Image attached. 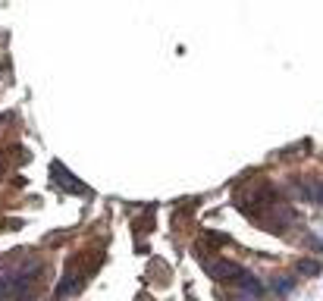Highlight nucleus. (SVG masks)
<instances>
[{"instance_id": "obj_1", "label": "nucleus", "mask_w": 323, "mask_h": 301, "mask_svg": "<svg viewBox=\"0 0 323 301\" xmlns=\"http://www.w3.org/2000/svg\"><path fill=\"white\" fill-rule=\"evenodd\" d=\"M201 267L207 270V276L220 279V283H235V285H239V279L248 273V270H242L239 264H232V260H220V257H204Z\"/></svg>"}, {"instance_id": "obj_2", "label": "nucleus", "mask_w": 323, "mask_h": 301, "mask_svg": "<svg viewBox=\"0 0 323 301\" xmlns=\"http://www.w3.org/2000/svg\"><path fill=\"white\" fill-rule=\"evenodd\" d=\"M50 173H54V185H63L66 191H76V195L88 191L82 182H76V179H72L69 173H66V166H63V163H54V166H50Z\"/></svg>"}, {"instance_id": "obj_3", "label": "nucleus", "mask_w": 323, "mask_h": 301, "mask_svg": "<svg viewBox=\"0 0 323 301\" xmlns=\"http://www.w3.org/2000/svg\"><path fill=\"white\" fill-rule=\"evenodd\" d=\"M239 289L245 292V295H261V292H263V285H261V279H258V276L245 273V276L239 279Z\"/></svg>"}, {"instance_id": "obj_4", "label": "nucleus", "mask_w": 323, "mask_h": 301, "mask_svg": "<svg viewBox=\"0 0 323 301\" xmlns=\"http://www.w3.org/2000/svg\"><path fill=\"white\" fill-rule=\"evenodd\" d=\"M323 270V264L320 260H298V264H295V273H301V276H317V273Z\"/></svg>"}, {"instance_id": "obj_5", "label": "nucleus", "mask_w": 323, "mask_h": 301, "mask_svg": "<svg viewBox=\"0 0 323 301\" xmlns=\"http://www.w3.org/2000/svg\"><path fill=\"white\" fill-rule=\"evenodd\" d=\"M292 289H295V276H276L273 279V292H279V295H289Z\"/></svg>"}, {"instance_id": "obj_6", "label": "nucleus", "mask_w": 323, "mask_h": 301, "mask_svg": "<svg viewBox=\"0 0 323 301\" xmlns=\"http://www.w3.org/2000/svg\"><path fill=\"white\" fill-rule=\"evenodd\" d=\"M6 295V289H3V283H0V298H3Z\"/></svg>"}]
</instances>
